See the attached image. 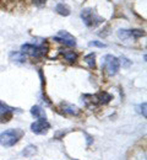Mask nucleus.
<instances>
[{
	"mask_svg": "<svg viewBox=\"0 0 147 160\" xmlns=\"http://www.w3.org/2000/svg\"><path fill=\"white\" fill-rule=\"evenodd\" d=\"M23 136V131L19 128H11L0 134V144L2 147H12L15 145Z\"/></svg>",
	"mask_w": 147,
	"mask_h": 160,
	"instance_id": "obj_1",
	"label": "nucleus"
},
{
	"mask_svg": "<svg viewBox=\"0 0 147 160\" xmlns=\"http://www.w3.org/2000/svg\"><path fill=\"white\" fill-rule=\"evenodd\" d=\"M48 52V44L43 43L41 46H34V44H22L21 46V53L22 54H28L30 57L34 58H41Z\"/></svg>",
	"mask_w": 147,
	"mask_h": 160,
	"instance_id": "obj_2",
	"label": "nucleus"
},
{
	"mask_svg": "<svg viewBox=\"0 0 147 160\" xmlns=\"http://www.w3.org/2000/svg\"><path fill=\"white\" fill-rule=\"evenodd\" d=\"M81 19L88 27H96L97 25L103 22V19L99 18L92 9H84L81 11Z\"/></svg>",
	"mask_w": 147,
	"mask_h": 160,
	"instance_id": "obj_3",
	"label": "nucleus"
},
{
	"mask_svg": "<svg viewBox=\"0 0 147 160\" xmlns=\"http://www.w3.org/2000/svg\"><path fill=\"white\" fill-rule=\"evenodd\" d=\"M103 68L108 75H115L120 68V60L112 54H107L103 58Z\"/></svg>",
	"mask_w": 147,
	"mask_h": 160,
	"instance_id": "obj_4",
	"label": "nucleus"
},
{
	"mask_svg": "<svg viewBox=\"0 0 147 160\" xmlns=\"http://www.w3.org/2000/svg\"><path fill=\"white\" fill-rule=\"evenodd\" d=\"M54 40L57 42H60L65 46H69V47H75L76 46V38L70 35L67 31H59L58 35L54 37Z\"/></svg>",
	"mask_w": 147,
	"mask_h": 160,
	"instance_id": "obj_5",
	"label": "nucleus"
},
{
	"mask_svg": "<svg viewBox=\"0 0 147 160\" xmlns=\"http://www.w3.org/2000/svg\"><path fill=\"white\" fill-rule=\"evenodd\" d=\"M49 128H50V124L47 120H38L31 124V131L34 134H45Z\"/></svg>",
	"mask_w": 147,
	"mask_h": 160,
	"instance_id": "obj_6",
	"label": "nucleus"
},
{
	"mask_svg": "<svg viewBox=\"0 0 147 160\" xmlns=\"http://www.w3.org/2000/svg\"><path fill=\"white\" fill-rule=\"evenodd\" d=\"M12 111L14 108H11L10 106L0 102V120L1 121H9L12 116Z\"/></svg>",
	"mask_w": 147,
	"mask_h": 160,
	"instance_id": "obj_7",
	"label": "nucleus"
},
{
	"mask_svg": "<svg viewBox=\"0 0 147 160\" xmlns=\"http://www.w3.org/2000/svg\"><path fill=\"white\" fill-rule=\"evenodd\" d=\"M62 108H63V111L65 113L71 115V116H76V115H79V112H80V110H79L76 106H74V105H71V103H67V102H63V103H62Z\"/></svg>",
	"mask_w": 147,
	"mask_h": 160,
	"instance_id": "obj_8",
	"label": "nucleus"
},
{
	"mask_svg": "<svg viewBox=\"0 0 147 160\" xmlns=\"http://www.w3.org/2000/svg\"><path fill=\"white\" fill-rule=\"evenodd\" d=\"M31 113H32L33 117H36L38 120H45L47 118L45 117V111L43 110L41 106H33L31 108Z\"/></svg>",
	"mask_w": 147,
	"mask_h": 160,
	"instance_id": "obj_9",
	"label": "nucleus"
},
{
	"mask_svg": "<svg viewBox=\"0 0 147 160\" xmlns=\"http://www.w3.org/2000/svg\"><path fill=\"white\" fill-rule=\"evenodd\" d=\"M94 99L97 101L98 103H108L109 101L112 100V95H109L108 92H105V91H102V92H99V94H97L96 96H94Z\"/></svg>",
	"mask_w": 147,
	"mask_h": 160,
	"instance_id": "obj_10",
	"label": "nucleus"
},
{
	"mask_svg": "<svg viewBox=\"0 0 147 160\" xmlns=\"http://www.w3.org/2000/svg\"><path fill=\"white\" fill-rule=\"evenodd\" d=\"M55 11L59 14V15H62V16H69L70 15V8L67 6V5H65V4H58L57 5V8H55Z\"/></svg>",
	"mask_w": 147,
	"mask_h": 160,
	"instance_id": "obj_11",
	"label": "nucleus"
},
{
	"mask_svg": "<svg viewBox=\"0 0 147 160\" xmlns=\"http://www.w3.org/2000/svg\"><path fill=\"white\" fill-rule=\"evenodd\" d=\"M85 62L88 64L90 68H96V54L94 53H90L85 57Z\"/></svg>",
	"mask_w": 147,
	"mask_h": 160,
	"instance_id": "obj_12",
	"label": "nucleus"
},
{
	"mask_svg": "<svg viewBox=\"0 0 147 160\" xmlns=\"http://www.w3.org/2000/svg\"><path fill=\"white\" fill-rule=\"evenodd\" d=\"M63 56L64 58L67 62H70V63H72V62H75L77 59V54L74 51H65V52H63Z\"/></svg>",
	"mask_w": 147,
	"mask_h": 160,
	"instance_id": "obj_13",
	"label": "nucleus"
},
{
	"mask_svg": "<svg viewBox=\"0 0 147 160\" xmlns=\"http://www.w3.org/2000/svg\"><path fill=\"white\" fill-rule=\"evenodd\" d=\"M10 60L23 63V62L26 60V58H25V56L22 54L21 52H15V53H11V54H10Z\"/></svg>",
	"mask_w": 147,
	"mask_h": 160,
	"instance_id": "obj_14",
	"label": "nucleus"
},
{
	"mask_svg": "<svg viewBox=\"0 0 147 160\" xmlns=\"http://www.w3.org/2000/svg\"><path fill=\"white\" fill-rule=\"evenodd\" d=\"M36 147L34 145H28L23 152H22V154L25 155V157H32V155H34L36 154Z\"/></svg>",
	"mask_w": 147,
	"mask_h": 160,
	"instance_id": "obj_15",
	"label": "nucleus"
},
{
	"mask_svg": "<svg viewBox=\"0 0 147 160\" xmlns=\"http://www.w3.org/2000/svg\"><path fill=\"white\" fill-rule=\"evenodd\" d=\"M118 37L120 40H127V38H130L131 37L130 36V30H119L118 31Z\"/></svg>",
	"mask_w": 147,
	"mask_h": 160,
	"instance_id": "obj_16",
	"label": "nucleus"
},
{
	"mask_svg": "<svg viewBox=\"0 0 147 160\" xmlns=\"http://www.w3.org/2000/svg\"><path fill=\"white\" fill-rule=\"evenodd\" d=\"M130 36L134 38H140V37L145 36V32L142 30H130Z\"/></svg>",
	"mask_w": 147,
	"mask_h": 160,
	"instance_id": "obj_17",
	"label": "nucleus"
},
{
	"mask_svg": "<svg viewBox=\"0 0 147 160\" xmlns=\"http://www.w3.org/2000/svg\"><path fill=\"white\" fill-rule=\"evenodd\" d=\"M90 46H92V47H99V48H104L105 43H103V42H99V41H92V42H90Z\"/></svg>",
	"mask_w": 147,
	"mask_h": 160,
	"instance_id": "obj_18",
	"label": "nucleus"
},
{
	"mask_svg": "<svg viewBox=\"0 0 147 160\" xmlns=\"http://www.w3.org/2000/svg\"><path fill=\"white\" fill-rule=\"evenodd\" d=\"M139 108H141L140 110V112L144 115V117H146V102H144L142 105H140V107Z\"/></svg>",
	"mask_w": 147,
	"mask_h": 160,
	"instance_id": "obj_19",
	"label": "nucleus"
},
{
	"mask_svg": "<svg viewBox=\"0 0 147 160\" xmlns=\"http://www.w3.org/2000/svg\"><path fill=\"white\" fill-rule=\"evenodd\" d=\"M45 1H47V0H33V4L37 5V6H42V5L45 4Z\"/></svg>",
	"mask_w": 147,
	"mask_h": 160,
	"instance_id": "obj_20",
	"label": "nucleus"
},
{
	"mask_svg": "<svg viewBox=\"0 0 147 160\" xmlns=\"http://www.w3.org/2000/svg\"><path fill=\"white\" fill-rule=\"evenodd\" d=\"M123 62L125 63V67H129V65L131 64V62H129V59H126L125 57H123V58H122V63H123Z\"/></svg>",
	"mask_w": 147,
	"mask_h": 160,
	"instance_id": "obj_21",
	"label": "nucleus"
}]
</instances>
